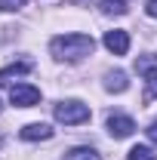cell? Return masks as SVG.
<instances>
[{"instance_id": "1", "label": "cell", "mask_w": 157, "mask_h": 160, "mask_svg": "<svg viewBox=\"0 0 157 160\" xmlns=\"http://www.w3.org/2000/svg\"><path fill=\"white\" fill-rule=\"evenodd\" d=\"M93 49H96V40L89 34H62V37H53L49 43V52L59 62H80L93 56Z\"/></svg>"}, {"instance_id": "2", "label": "cell", "mask_w": 157, "mask_h": 160, "mask_svg": "<svg viewBox=\"0 0 157 160\" xmlns=\"http://www.w3.org/2000/svg\"><path fill=\"white\" fill-rule=\"evenodd\" d=\"M56 120L65 123V126H77V123H86L89 120V108L77 99H68L56 105Z\"/></svg>"}, {"instance_id": "3", "label": "cell", "mask_w": 157, "mask_h": 160, "mask_svg": "<svg viewBox=\"0 0 157 160\" xmlns=\"http://www.w3.org/2000/svg\"><path fill=\"white\" fill-rule=\"evenodd\" d=\"M9 102H13L16 108H34L40 102V89L31 86V83H16V86L9 89Z\"/></svg>"}, {"instance_id": "4", "label": "cell", "mask_w": 157, "mask_h": 160, "mask_svg": "<svg viewBox=\"0 0 157 160\" xmlns=\"http://www.w3.org/2000/svg\"><path fill=\"white\" fill-rule=\"evenodd\" d=\"M108 132L114 139H126V136L136 132V123H133V117H126V114H111L108 117Z\"/></svg>"}, {"instance_id": "5", "label": "cell", "mask_w": 157, "mask_h": 160, "mask_svg": "<svg viewBox=\"0 0 157 160\" xmlns=\"http://www.w3.org/2000/svg\"><path fill=\"white\" fill-rule=\"evenodd\" d=\"M105 46H108V52H114V56H126V52H129V34H126V31H108V34H105Z\"/></svg>"}, {"instance_id": "6", "label": "cell", "mask_w": 157, "mask_h": 160, "mask_svg": "<svg viewBox=\"0 0 157 160\" xmlns=\"http://www.w3.org/2000/svg\"><path fill=\"white\" fill-rule=\"evenodd\" d=\"M25 142H37V139H49L53 136V129L46 126V123H28V126H22V132H19Z\"/></svg>"}, {"instance_id": "7", "label": "cell", "mask_w": 157, "mask_h": 160, "mask_svg": "<svg viewBox=\"0 0 157 160\" xmlns=\"http://www.w3.org/2000/svg\"><path fill=\"white\" fill-rule=\"evenodd\" d=\"M31 68H34L31 62H16V65H9V68H3V71H0V83H3V86H9V83H13V77L28 74Z\"/></svg>"}, {"instance_id": "8", "label": "cell", "mask_w": 157, "mask_h": 160, "mask_svg": "<svg viewBox=\"0 0 157 160\" xmlns=\"http://www.w3.org/2000/svg\"><path fill=\"white\" fill-rule=\"evenodd\" d=\"M105 86L111 89V92H126V86H129V80L123 71H108V77H105Z\"/></svg>"}, {"instance_id": "9", "label": "cell", "mask_w": 157, "mask_h": 160, "mask_svg": "<svg viewBox=\"0 0 157 160\" xmlns=\"http://www.w3.org/2000/svg\"><path fill=\"white\" fill-rule=\"evenodd\" d=\"M99 6H102V12H105V16H126V12H129L126 0H102Z\"/></svg>"}, {"instance_id": "10", "label": "cell", "mask_w": 157, "mask_h": 160, "mask_svg": "<svg viewBox=\"0 0 157 160\" xmlns=\"http://www.w3.org/2000/svg\"><path fill=\"white\" fill-rule=\"evenodd\" d=\"M62 160H102V157H99V151H93V148H83V145H80V148H71V151H68Z\"/></svg>"}, {"instance_id": "11", "label": "cell", "mask_w": 157, "mask_h": 160, "mask_svg": "<svg viewBox=\"0 0 157 160\" xmlns=\"http://www.w3.org/2000/svg\"><path fill=\"white\" fill-rule=\"evenodd\" d=\"M136 71H139V74H145L148 80H157V62L154 59H139L136 62Z\"/></svg>"}, {"instance_id": "12", "label": "cell", "mask_w": 157, "mask_h": 160, "mask_svg": "<svg viewBox=\"0 0 157 160\" xmlns=\"http://www.w3.org/2000/svg\"><path fill=\"white\" fill-rule=\"evenodd\" d=\"M126 160H157V154L151 151V148H145V145H136L133 151H129V157Z\"/></svg>"}, {"instance_id": "13", "label": "cell", "mask_w": 157, "mask_h": 160, "mask_svg": "<svg viewBox=\"0 0 157 160\" xmlns=\"http://www.w3.org/2000/svg\"><path fill=\"white\" fill-rule=\"evenodd\" d=\"M22 6H25V0H0L3 12H13V9H22Z\"/></svg>"}, {"instance_id": "14", "label": "cell", "mask_w": 157, "mask_h": 160, "mask_svg": "<svg viewBox=\"0 0 157 160\" xmlns=\"http://www.w3.org/2000/svg\"><path fill=\"white\" fill-rule=\"evenodd\" d=\"M145 12H148L151 19H157V0H148V6H145Z\"/></svg>"}, {"instance_id": "15", "label": "cell", "mask_w": 157, "mask_h": 160, "mask_svg": "<svg viewBox=\"0 0 157 160\" xmlns=\"http://www.w3.org/2000/svg\"><path fill=\"white\" fill-rule=\"evenodd\" d=\"M148 139H151V142H154V145H157V120H154V123H151V126H148Z\"/></svg>"}, {"instance_id": "16", "label": "cell", "mask_w": 157, "mask_h": 160, "mask_svg": "<svg viewBox=\"0 0 157 160\" xmlns=\"http://www.w3.org/2000/svg\"><path fill=\"white\" fill-rule=\"evenodd\" d=\"M0 111H3V105H0Z\"/></svg>"}]
</instances>
